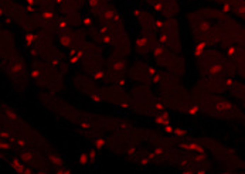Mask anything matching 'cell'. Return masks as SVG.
Instances as JSON below:
<instances>
[{"label":"cell","instance_id":"obj_1","mask_svg":"<svg viewBox=\"0 0 245 174\" xmlns=\"http://www.w3.org/2000/svg\"><path fill=\"white\" fill-rule=\"evenodd\" d=\"M126 57L122 54L114 51L111 57L106 61V70L109 74H118V75H126L128 72V64H126Z\"/></svg>","mask_w":245,"mask_h":174},{"label":"cell","instance_id":"obj_2","mask_svg":"<svg viewBox=\"0 0 245 174\" xmlns=\"http://www.w3.org/2000/svg\"><path fill=\"white\" fill-rule=\"evenodd\" d=\"M150 44H152V36H149L145 31H142L139 33L138 38L135 41V48H136V51L139 54L145 55L147 53H150Z\"/></svg>","mask_w":245,"mask_h":174},{"label":"cell","instance_id":"obj_3","mask_svg":"<svg viewBox=\"0 0 245 174\" xmlns=\"http://www.w3.org/2000/svg\"><path fill=\"white\" fill-rule=\"evenodd\" d=\"M44 157H45V160H47L50 164H51V168H54V167L65 166V164H64V160H62V157L58 154L57 151L51 150V149L44 150Z\"/></svg>","mask_w":245,"mask_h":174},{"label":"cell","instance_id":"obj_4","mask_svg":"<svg viewBox=\"0 0 245 174\" xmlns=\"http://www.w3.org/2000/svg\"><path fill=\"white\" fill-rule=\"evenodd\" d=\"M80 26H82L85 28V31L88 33L97 31V26H95V23H94V20H92V17L89 14L80 13Z\"/></svg>","mask_w":245,"mask_h":174},{"label":"cell","instance_id":"obj_5","mask_svg":"<svg viewBox=\"0 0 245 174\" xmlns=\"http://www.w3.org/2000/svg\"><path fill=\"white\" fill-rule=\"evenodd\" d=\"M153 118H155V122L159 125V126L163 127L164 125H167V123H170V115L167 113V111L164 112H156L155 115H153Z\"/></svg>","mask_w":245,"mask_h":174},{"label":"cell","instance_id":"obj_6","mask_svg":"<svg viewBox=\"0 0 245 174\" xmlns=\"http://www.w3.org/2000/svg\"><path fill=\"white\" fill-rule=\"evenodd\" d=\"M92 143H94V147H97L98 150H104V149L111 146V140L106 139V137H102V136H97L92 140Z\"/></svg>","mask_w":245,"mask_h":174},{"label":"cell","instance_id":"obj_7","mask_svg":"<svg viewBox=\"0 0 245 174\" xmlns=\"http://www.w3.org/2000/svg\"><path fill=\"white\" fill-rule=\"evenodd\" d=\"M98 149L97 147H92V149H89L88 150V156H89V161L91 164H95L97 161H98Z\"/></svg>","mask_w":245,"mask_h":174},{"label":"cell","instance_id":"obj_8","mask_svg":"<svg viewBox=\"0 0 245 174\" xmlns=\"http://www.w3.org/2000/svg\"><path fill=\"white\" fill-rule=\"evenodd\" d=\"M88 164H91V161H89V156H88V151L85 153H81L80 154V166L81 167H87Z\"/></svg>","mask_w":245,"mask_h":174},{"label":"cell","instance_id":"obj_9","mask_svg":"<svg viewBox=\"0 0 245 174\" xmlns=\"http://www.w3.org/2000/svg\"><path fill=\"white\" fill-rule=\"evenodd\" d=\"M163 132L167 133V135H174V127H173L170 123H167V125L163 126Z\"/></svg>","mask_w":245,"mask_h":174}]
</instances>
